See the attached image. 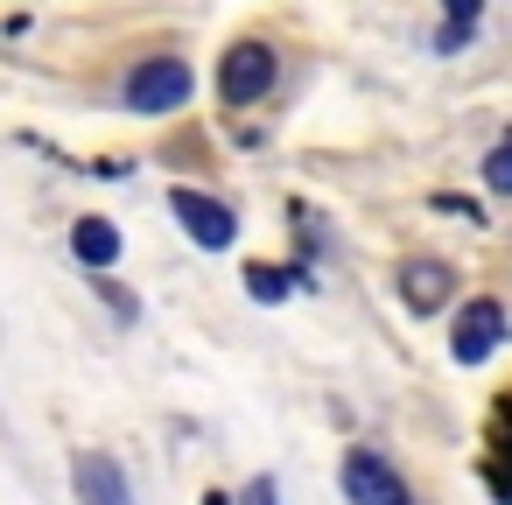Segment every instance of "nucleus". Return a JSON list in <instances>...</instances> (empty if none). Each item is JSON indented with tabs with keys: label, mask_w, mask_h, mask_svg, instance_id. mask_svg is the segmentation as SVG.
<instances>
[{
	"label": "nucleus",
	"mask_w": 512,
	"mask_h": 505,
	"mask_svg": "<svg viewBox=\"0 0 512 505\" xmlns=\"http://www.w3.org/2000/svg\"><path fill=\"white\" fill-rule=\"evenodd\" d=\"M484 190H498V197H512V134L484 155Z\"/></svg>",
	"instance_id": "10"
},
{
	"label": "nucleus",
	"mask_w": 512,
	"mask_h": 505,
	"mask_svg": "<svg viewBox=\"0 0 512 505\" xmlns=\"http://www.w3.org/2000/svg\"><path fill=\"white\" fill-rule=\"evenodd\" d=\"M295 288H302V267H267V260L246 267V295L253 302H288Z\"/></svg>",
	"instance_id": "9"
},
{
	"label": "nucleus",
	"mask_w": 512,
	"mask_h": 505,
	"mask_svg": "<svg viewBox=\"0 0 512 505\" xmlns=\"http://www.w3.org/2000/svg\"><path fill=\"white\" fill-rule=\"evenodd\" d=\"M337 484H344L351 505H414V491L400 484V470H393L379 449H351L344 470H337Z\"/></svg>",
	"instance_id": "3"
},
{
	"label": "nucleus",
	"mask_w": 512,
	"mask_h": 505,
	"mask_svg": "<svg viewBox=\"0 0 512 505\" xmlns=\"http://www.w3.org/2000/svg\"><path fill=\"white\" fill-rule=\"evenodd\" d=\"M190 99V64L183 57H148L127 71V106L134 113H176Z\"/></svg>",
	"instance_id": "2"
},
{
	"label": "nucleus",
	"mask_w": 512,
	"mask_h": 505,
	"mask_svg": "<svg viewBox=\"0 0 512 505\" xmlns=\"http://www.w3.org/2000/svg\"><path fill=\"white\" fill-rule=\"evenodd\" d=\"M246 505H274V477H253L246 484Z\"/></svg>",
	"instance_id": "12"
},
{
	"label": "nucleus",
	"mask_w": 512,
	"mask_h": 505,
	"mask_svg": "<svg viewBox=\"0 0 512 505\" xmlns=\"http://www.w3.org/2000/svg\"><path fill=\"white\" fill-rule=\"evenodd\" d=\"M204 505H239V498H225V491H211V498H204Z\"/></svg>",
	"instance_id": "13"
},
{
	"label": "nucleus",
	"mask_w": 512,
	"mask_h": 505,
	"mask_svg": "<svg viewBox=\"0 0 512 505\" xmlns=\"http://www.w3.org/2000/svg\"><path fill=\"white\" fill-rule=\"evenodd\" d=\"M449 288H456L449 260H407V267H400V302H407L414 316H435V309L449 302Z\"/></svg>",
	"instance_id": "7"
},
{
	"label": "nucleus",
	"mask_w": 512,
	"mask_h": 505,
	"mask_svg": "<svg viewBox=\"0 0 512 505\" xmlns=\"http://www.w3.org/2000/svg\"><path fill=\"white\" fill-rule=\"evenodd\" d=\"M442 8H449V29H442V50H456L470 29H477V0H442Z\"/></svg>",
	"instance_id": "11"
},
{
	"label": "nucleus",
	"mask_w": 512,
	"mask_h": 505,
	"mask_svg": "<svg viewBox=\"0 0 512 505\" xmlns=\"http://www.w3.org/2000/svg\"><path fill=\"white\" fill-rule=\"evenodd\" d=\"M498 344H505V309H498V302H484V295H477V302H463L456 337H449V358H456V365H484Z\"/></svg>",
	"instance_id": "5"
},
{
	"label": "nucleus",
	"mask_w": 512,
	"mask_h": 505,
	"mask_svg": "<svg viewBox=\"0 0 512 505\" xmlns=\"http://www.w3.org/2000/svg\"><path fill=\"white\" fill-rule=\"evenodd\" d=\"M71 484H78V505H134L127 498V470L106 456V449H85L71 463Z\"/></svg>",
	"instance_id": "6"
},
{
	"label": "nucleus",
	"mask_w": 512,
	"mask_h": 505,
	"mask_svg": "<svg viewBox=\"0 0 512 505\" xmlns=\"http://www.w3.org/2000/svg\"><path fill=\"white\" fill-rule=\"evenodd\" d=\"M169 211H176V225H183L204 253H225V246L239 239V218H232L218 197H204V190H183V183H176V190H169Z\"/></svg>",
	"instance_id": "4"
},
{
	"label": "nucleus",
	"mask_w": 512,
	"mask_h": 505,
	"mask_svg": "<svg viewBox=\"0 0 512 505\" xmlns=\"http://www.w3.org/2000/svg\"><path fill=\"white\" fill-rule=\"evenodd\" d=\"M120 246H127V239H120L113 218H78V232H71V253H78L92 274H106V267L120 260Z\"/></svg>",
	"instance_id": "8"
},
{
	"label": "nucleus",
	"mask_w": 512,
	"mask_h": 505,
	"mask_svg": "<svg viewBox=\"0 0 512 505\" xmlns=\"http://www.w3.org/2000/svg\"><path fill=\"white\" fill-rule=\"evenodd\" d=\"M274 50L267 43H232L225 50V64H218V99L225 106H253V99H267L274 92Z\"/></svg>",
	"instance_id": "1"
}]
</instances>
